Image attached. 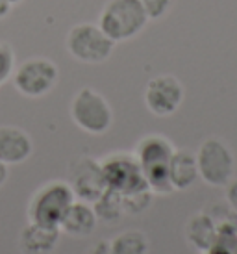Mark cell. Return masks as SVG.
<instances>
[{
	"mask_svg": "<svg viewBox=\"0 0 237 254\" xmlns=\"http://www.w3.org/2000/svg\"><path fill=\"white\" fill-rule=\"evenodd\" d=\"M65 47L70 56L87 65H97L112 56L115 43L106 36L98 24L82 22L69 30Z\"/></svg>",
	"mask_w": 237,
	"mask_h": 254,
	"instance_id": "8992f818",
	"label": "cell"
},
{
	"mask_svg": "<svg viewBox=\"0 0 237 254\" xmlns=\"http://www.w3.org/2000/svg\"><path fill=\"white\" fill-rule=\"evenodd\" d=\"M15 89L26 99H43L47 97L59 80L58 65L49 58L35 56L24 60L19 67H15L13 76Z\"/></svg>",
	"mask_w": 237,
	"mask_h": 254,
	"instance_id": "52a82bcc",
	"label": "cell"
},
{
	"mask_svg": "<svg viewBox=\"0 0 237 254\" xmlns=\"http://www.w3.org/2000/svg\"><path fill=\"white\" fill-rule=\"evenodd\" d=\"M97 225L98 219L93 204L76 198L63 215L59 223V232L67 234L70 238H87L95 232Z\"/></svg>",
	"mask_w": 237,
	"mask_h": 254,
	"instance_id": "7c38bea8",
	"label": "cell"
},
{
	"mask_svg": "<svg viewBox=\"0 0 237 254\" xmlns=\"http://www.w3.org/2000/svg\"><path fill=\"white\" fill-rule=\"evenodd\" d=\"M15 52L11 45L0 41V85L6 84L15 72Z\"/></svg>",
	"mask_w": 237,
	"mask_h": 254,
	"instance_id": "d6986e66",
	"label": "cell"
},
{
	"mask_svg": "<svg viewBox=\"0 0 237 254\" xmlns=\"http://www.w3.org/2000/svg\"><path fill=\"white\" fill-rule=\"evenodd\" d=\"M236 254H237V249H236Z\"/></svg>",
	"mask_w": 237,
	"mask_h": 254,
	"instance_id": "484cf974",
	"label": "cell"
},
{
	"mask_svg": "<svg viewBox=\"0 0 237 254\" xmlns=\"http://www.w3.org/2000/svg\"><path fill=\"white\" fill-rule=\"evenodd\" d=\"M100 165H102V173H104L106 188L118 193L120 197L148 190L143 171L133 154L115 152V154L104 158Z\"/></svg>",
	"mask_w": 237,
	"mask_h": 254,
	"instance_id": "ba28073f",
	"label": "cell"
},
{
	"mask_svg": "<svg viewBox=\"0 0 237 254\" xmlns=\"http://www.w3.org/2000/svg\"><path fill=\"white\" fill-rule=\"evenodd\" d=\"M93 208H95V213H97V219L102 221V223H108V225H115L120 219L124 217V206H122V197L115 193V191L108 190L100 195V197L93 202Z\"/></svg>",
	"mask_w": 237,
	"mask_h": 254,
	"instance_id": "2e32d148",
	"label": "cell"
},
{
	"mask_svg": "<svg viewBox=\"0 0 237 254\" xmlns=\"http://www.w3.org/2000/svg\"><path fill=\"white\" fill-rule=\"evenodd\" d=\"M148 21L141 0H108L97 24L113 43H124L139 36Z\"/></svg>",
	"mask_w": 237,
	"mask_h": 254,
	"instance_id": "7a4b0ae2",
	"label": "cell"
},
{
	"mask_svg": "<svg viewBox=\"0 0 237 254\" xmlns=\"http://www.w3.org/2000/svg\"><path fill=\"white\" fill-rule=\"evenodd\" d=\"M169 178L175 191H185L193 188L198 180L196 154L187 148H178L169 163Z\"/></svg>",
	"mask_w": 237,
	"mask_h": 254,
	"instance_id": "5bb4252c",
	"label": "cell"
},
{
	"mask_svg": "<svg viewBox=\"0 0 237 254\" xmlns=\"http://www.w3.org/2000/svg\"><path fill=\"white\" fill-rule=\"evenodd\" d=\"M141 4L147 11L150 21L163 19L173 7V0H141Z\"/></svg>",
	"mask_w": 237,
	"mask_h": 254,
	"instance_id": "ffe728a7",
	"label": "cell"
},
{
	"mask_svg": "<svg viewBox=\"0 0 237 254\" xmlns=\"http://www.w3.org/2000/svg\"><path fill=\"white\" fill-rule=\"evenodd\" d=\"M34 152V143L22 128L0 127V162L9 165H19L26 162Z\"/></svg>",
	"mask_w": 237,
	"mask_h": 254,
	"instance_id": "8fae6325",
	"label": "cell"
},
{
	"mask_svg": "<svg viewBox=\"0 0 237 254\" xmlns=\"http://www.w3.org/2000/svg\"><path fill=\"white\" fill-rule=\"evenodd\" d=\"M112 254H148L150 243L145 232L141 230H124L117 234L112 241Z\"/></svg>",
	"mask_w": 237,
	"mask_h": 254,
	"instance_id": "e0dca14e",
	"label": "cell"
},
{
	"mask_svg": "<svg viewBox=\"0 0 237 254\" xmlns=\"http://www.w3.org/2000/svg\"><path fill=\"white\" fill-rule=\"evenodd\" d=\"M237 249V225L219 226L217 240L204 254H236Z\"/></svg>",
	"mask_w": 237,
	"mask_h": 254,
	"instance_id": "ac0fdd59",
	"label": "cell"
},
{
	"mask_svg": "<svg viewBox=\"0 0 237 254\" xmlns=\"http://www.w3.org/2000/svg\"><path fill=\"white\" fill-rule=\"evenodd\" d=\"M59 228L28 223L21 230L19 249L22 254H50L59 241Z\"/></svg>",
	"mask_w": 237,
	"mask_h": 254,
	"instance_id": "4fadbf2b",
	"label": "cell"
},
{
	"mask_svg": "<svg viewBox=\"0 0 237 254\" xmlns=\"http://www.w3.org/2000/svg\"><path fill=\"white\" fill-rule=\"evenodd\" d=\"M7 178H9V167H7L6 163L0 162V188L7 182Z\"/></svg>",
	"mask_w": 237,
	"mask_h": 254,
	"instance_id": "cb8c5ba5",
	"label": "cell"
},
{
	"mask_svg": "<svg viewBox=\"0 0 237 254\" xmlns=\"http://www.w3.org/2000/svg\"><path fill=\"white\" fill-rule=\"evenodd\" d=\"M226 191H224V202L230 206V210L237 215V178H232L230 182L224 186Z\"/></svg>",
	"mask_w": 237,
	"mask_h": 254,
	"instance_id": "44dd1931",
	"label": "cell"
},
{
	"mask_svg": "<svg viewBox=\"0 0 237 254\" xmlns=\"http://www.w3.org/2000/svg\"><path fill=\"white\" fill-rule=\"evenodd\" d=\"M69 184L78 200L93 204L106 191V180L100 162L89 156L78 158L70 167Z\"/></svg>",
	"mask_w": 237,
	"mask_h": 254,
	"instance_id": "30bf717a",
	"label": "cell"
},
{
	"mask_svg": "<svg viewBox=\"0 0 237 254\" xmlns=\"http://www.w3.org/2000/svg\"><path fill=\"white\" fill-rule=\"evenodd\" d=\"M217 223L208 212L191 215L185 223V240L196 253H206L217 240Z\"/></svg>",
	"mask_w": 237,
	"mask_h": 254,
	"instance_id": "9a60e30c",
	"label": "cell"
},
{
	"mask_svg": "<svg viewBox=\"0 0 237 254\" xmlns=\"http://www.w3.org/2000/svg\"><path fill=\"white\" fill-rule=\"evenodd\" d=\"M89 254H112V245H110V241H106V240L98 241Z\"/></svg>",
	"mask_w": 237,
	"mask_h": 254,
	"instance_id": "7402d4cb",
	"label": "cell"
},
{
	"mask_svg": "<svg viewBox=\"0 0 237 254\" xmlns=\"http://www.w3.org/2000/svg\"><path fill=\"white\" fill-rule=\"evenodd\" d=\"M7 2H9V4H11V6H17V4H21L22 0H7Z\"/></svg>",
	"mask_w": 237,
	"mask_h": 254,
	"instance_id": "d4e9b609",
	"label": "cell"
},
{
	"mask_svg": "<svg viewBox=\"0 0 237 254\" xmlns=\"http://www.w3.org/2000/svg\"><path fill=\"white\" fill-rule=\"evenodd\" d=\"M175 150L173 143L160 134L145 135L135 147L133 156L143 171L148 190L156 197H165L175 191L169 178V163Z\"/></svg>",
	"mask_w": 237,
	"mask_h": 254,
	"instance_id": "6da1fadb",
	"label": "cell"
},
{
	"mask_svg": "<svg viewBox=\"0 0 237 254\" xmlns=\"http://www.w3.org/2000/svg\"><path fill=\"white\" fill-rule=\"evenodd\" d=\"M196 165L198 178L211 188H224L234 178L236 158L232 148L219 137H208L198 147Z\"/></svg>",
	"mask_w": 237,
	"mask_h": 254,
	"instance_id": "5b68a950",
	"label": "cell"
},
{
	"mask_svg": "<svg viewBox=\"0 0 237 254\" xmlns=\"http://www.w3.org/2000/svg\"><path fill=\"white\" fill-rule=\"evenodd\" d=\"M70 117L82 132L91 135L106 134L113 125V110L104 95L93 87H82L70 102Z\"/></svg>",
	"mask_w": 237,
	"mask_h": 254,
	"instance_id": "277c9868",
	"label": "cell"
},
{
	"mask_svg": "<svg viewBox=\"0 0 237 254\" xmlns=\"http://www.w3.org/2000/svg\"><path fill=\"white\" fill-rule=\"evenodd\" d=\"M11 4H9V2H7V0H0V21H2V19H6L7 15L11 13Z\"/></svg>",
	"mask_w": 237,
	"mask_h": 254,
	"instance_id": "603a6c76",
	"label": "cell"
},
{
	"mask_svg": "<svg viewBox=\"0 0 237 254\" xmlns=\"http://www.w3.org/2000/svg\"><path fill=\"white\" fill-rule=\"evenodd\" d=\"M185 99V89L173 74H160L145 87V106L156 117L175 115Z\"/></svg>",
	"mask_w": 237,
	"mask_h": 254,
	"instance_id": "9c48e42d",
	"label": "cell"
},
{
	"mask_svg": "<svg viewBox=\"0 0 237 254\" xmlns=\"http://www.w3.org/2000/svg\"><path fill=\"white\" fill-rule=\"evenodd\" d=\"M76 200L72 188L65 180H52L43 184L34 193L28 204V223L49 228H59L63 215Z\"/></svg>",
	"mask_w": 237,
	"mask_h": 254,
	"instance_id": "3957f363",
	"label": "cell"
}]
</instances>
